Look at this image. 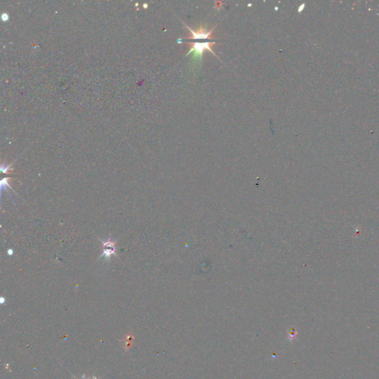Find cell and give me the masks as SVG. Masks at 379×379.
I'll list each match as a JSON object with an SVG mask.
<instances>
[{"mask_svg":"<svg viewBox=\"0 0 379 379\" xmlns=\"http://www.w3.org/2000/svg\"><path fill=\"white\" fill-rule=\"evenodd\" d=\"M12 164H13V163H12ZM12 164H11L8 166H5V164H2V168H1V170H2V173H8L9 170H13V169H11V166L12 165Z\"/></svg>","mask_w":379,"mask_h":379,"instance_id":"5b68a950","label":"cell"},{"mask_svg":"<svg viewBox=\"0 0 379 379\" xmlns=\"http://www.w3.org/2000/svg\"><path fill=\"white\" fill-rule=\"evenodd\" d=\"M98 239L102 244V253L100 255L98 259H99L102 257H105V262H109L111 261V256H113V255L115 256L116 258H119V256L116 252L117 240H114L111 236H109V237L106 241H103L99 238H98Z\"/></svg>","mask_w":379,"mask_h":379,"instance_id":"7a4b0ae2","label":"cell"},{"mask_svg":"<svg viewBox=\"0 0 379 379\" xmlns=\"http://www.w3.org/2000/svg\"><path fill=\"white\" fill-rule=\"evenodd\" d=\"M184 26H185L189 30L190 32V37H186L185 39H210L212 40V31H213L214 28H215L216 27H214L213 28H212L210 30V31H207L206 27H204L203 26H201V27H199L197 30V31H194L193 30L190 28V27H188V26L186 25L185 23H184Z\"/></svg>","mask_w":379,"mask_h":379,"instance_id":"3957f363","label":"cell"},{"mask_svg":"<svg viewBox=\"0 0 379 379\" xmlns=\"http://www.w3.org/2000/svg\"><path fill=\"white\" fill-rule=\"evenodd\" d=\"M7 252H8V254H9V255L13 254V250H9L8 251H7Z\"/></svg>","mask_w":379,"mask_h":379,"instance_id":"8992f818","label":"cell"},{"mask_svg":"<svg viewBox=\"0 0 379 379\" xmlns=\"http://www.w3.org/2000/svg\"><path fill=\"white\" fill-rule=\"evenodd\" d=\"M188 44L190 45V48L189 51L187 52V53L186 54V56H188L190 55V53H192L193 54V57H195L196 59H199L200 61H202L204 51H205V50H208V51L211 52L214 56L217 57L216 54L214 53L213 51L212 50V45L216 44L215 42H188Z\"/></svg>","mask_w":379,"mask_h":379,"instance_id":"6da1fadb","label":"cell"},{"mask_svg":"<svg viewBox=\"0 0 379 379\" xmlns=\"http://www.w3.org/2000/svg\"><path fill=\"white\" fill-rule=\"evenodd\" d=\"M9 179H10V178H4L1 181V191L2 192L3 191V190H7V187H10L11 189H12V187L9 185V184H8ZM7 192L9 194V192L7 190Z\"/></svg>","mask_w":379,"mask_h":379,"instance_id":"277c9868","label":"cell"}]
</instances>
